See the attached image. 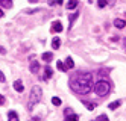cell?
Wrapping results in <instances>:
<instances>
[{
    "label": "cell",
    "mask_w": 126,
    "mask_h": 121,
    "mask_svg": "<svg viewBox=\"0 0 126 121\" xmlns=\"http://www.w3.org/2000/svg\"><path fill=\"white\" fill-rule=\"evenodd\" d=\"M70 88L78 94H88L93 88V74L88 71L76 73L70 79Z\"/></svg>",
    "instance_id": "obj_1"
},
{
    "label": "cell",
    "mask_w": 126,
    "mask_h": 121,
    "mask_svg": "<svg viewBox=\"0 0 126 121\" xmlns=\"http://www.w3.org/2000/svg\"><path fill=\"white\" fill-rule=\"evenodd\" d=\"M41 97H43V89H41V86H38V85L32 86V89H31V95H29L28 109H33L35 105H38V103H40Z\"/></svg>",
    "instance_id": "obj_2"
},
{
    "label": "cell",
    "mask_w": 126,
    "mask_h": 121,
    "mask_svg": "<svg viewBox=\"0 0 126 121\" xmlns=\"http://www.w3.org/2000/svg\"><path fill=\"white\" fill-rule=\"evenodd\" d=\"M94 91L99 97H105V95L110 94V83L106 80H99L94 85Z\"/></svg>",
    "instance_id": "obj_3"
},
{
    "label": "cell",
    "mask_w": 126,
    "mask_h": 121,
    "mask_svg": "<svg viewBox=\"0 0 126 121\" xmlns=\"http://www.w3.org/2000/svg\"><path fill=\"white\" fill-rule=\"evenodd\" d=\"M50 32L52 33H59V32H62V23L61 21H53L52 23V27H50Z\"/></svg>",
    "instance_id": "obj_4"
},
{
    "label": "cell",
    "mask_w": 126,
    "mask_h": 121,
    "mask_svg": "<svg viewBox=\"0 0 126 121\" xmlns=\"http://www.w3.org/2000/svg\"><path fill=\"white\" fill-rule=\"evenodd\" d=\"M29 70H31V73H38V70H40V64H38L37 61H32Z\"/></svg>",
    "instance_id": "obj_5"
},
{
    "label": "cell",
    "mask_w": 126,
    "mask_h": 121,
    "mask_svg": "<svg viewBox=\"0 0 126 121\" xmlns=\"http://www.w3.org/2000/svg\"><path fill=\"white\" fill-rule=\"evenodd\" d=\"M8 121H18V114H17L15 110L8 112Z\"/></svg>",
    "instance_id": "obj_6"
},
{
    "label": "cell",
    "mask_w": 126,
    "mask_h": 121,
    "mask_svg": "<svg viewBox=\"0 0 126 121\" xmlns=\"http://www.w3.org/2000/svg\"><path fill=\"white\" fill-rule=\"evenodd\" d=\"M14 89H15V91H18V92H23L24 86H23L21 80H15V82H14Z\"/></svg>",
    "instance_id": "obj_7"
},
{
    "label": "cell",
    "mask_w": 126,
    "mask_h": 121,
    "mask_svg": "<svg viewBox=\"0 0 126 121\" xmlns=\"http://www.w3.org/2000/svg\"><path fill=\"white\" fill-rule=\"evenodd\" d=\"M41 58H43V61H44V62H50V61L53 59V54H52L50 52H44Z\"/></svg>",
    "instance_id": "obj_8"
},
{
    "label": "cell",
    "mask_w": 126,
    "mask_h": 121,
    "mask_svg": "<svg viewBox=\"0 0 126 121\" xmlns=\"http://www.w3.org/2000/svg\"><path fill=\"white\" fill-rule=\"evenodd\" d=\"M52 76H53V71H52V68H50V67H46V70H44V80L50 79Z\"/></svg>",
    "instance_id": "obj_9"
},
{
    "label": "cell",
    "mask_w": 126,
    "mask_h": 121,
    "mask_svg": "<svg viewBox=\"0 0 126 121\" xmlns=\"http://www.w3.org/2000/svg\"><path fill=\"white\" fill-rule=\"evenodd\" d=\"M0 5H2V8L9 9V8H12V0H0Z\"/></svg>",
    "instance_id": "obj_10"
},
{
    "label": "cell",
    "mask_w": 126,
    "mask_h": 121,
    "mask_svg": "<svg viewBox=\"0 0 126 121\" xmlns=\"http://www.w3.org/2000/svg\"><path fill=\"white\" fill-rule=\"evenodd\" d=\"M59 45H61V40H59V38H53V41H52V49L58 50Z\"/></svg>",
    "instance_id": "obj_11"
},
{
    "label": "cell",
    "mask_w": 126,
    "mask_h": 121,
    "mask_svg": "<svg viewBox=\"0 0 126 121\" xmlns=\"http://www.w3.org/2000/svg\"><path fill=\"white\" fill-rule=\"evenodd\" d=\"M114 26L119 27V29H122V27L126 26V23H125V20H119V18H117V20H114Z\"/></svg>",
    "instance_id": "obj_12"
},
{
    "label": "cell",
    "mask_w": 126,
    "mask_h": 121,
    "mask_svg": "<svg viewBox=\"0 0 126 121\" xmlns=\"http://www.w3.org/2000/svg\"><path fill=\"white\" fill-rule=\"evenodd\" d=\"M67 6H68L70 11H71V9H76V8H78V0H68Z\"/></svg>",
    "instance_id": "obj_13"
},
{
    "label": "cell",
    "mask_w": 126,
    "mask_h": 121,
    "mask_svg": "<svg viewBox=\"0 0 126 121\" xmlns=\"http://www.w3.org/2000/svg\"><path fill=\"white\" fill-rule=\"evenodd\" d=\"M78 120H79V117H78L76 114H73V112L68 114V115L65 117V121H78Z\"/></svg>",
    "instance_id": "obj_14"
},
{
    "label": "cell",
    "mask_w": 126,
    "mask_h": 121,
    "mask_svg": "<svg viewBox=\"0 0 126 121\" xmlns=\"http://www.w3.org/2000/svg\"><path fill=\"white\" fill-rule=\"evenodd\" d=\"M120 105H122V101H120V100H115V101H112V103H111L110 106H108V108H110L111 110H114V109H117V108H119Z\"/></svg>",
    "instance_id": "obj_15"
},
{
    "label": "cell",
    "mask_w": 126,
    "mask_h": 121,
    "mask_svg": "<svg viewBox=\"0 0 126 121\" xmlns=\"http://www.w3.org/2000/svg\"><path fill=\"white\" fill-rule=\"evenodd\" d=\"M56 68H58L59 71H67V70H68V68L65 67V64H62L61 61H58V62H56Z\"/></svg>",
    "instance_id": "obj_16"
},
{
    "label": "cell",
    "mask_w": 126,
    "mask_h": 121,
    "mask_svg": "<svg viewBox=\"0 0 126 121\" xmlns=\"http://www.w3.org/2000/svg\"><path fill=\"white\" fill-rule=\"evenodd\" d=\"M65 67H67V68H73V67H75V62H73V59H71L70 56L65 59Z\"/></svg>",
    "instance_id": "obj_17"
},
{
    "label": "cell",
    "mask_w": 126,
    "mask_h": 121,
    "mask_svg": "<svg viewBox=\"0 0 126 121\" xmlns=\"http://www.w3.org/2000/svg\"><path fill=\"white\" fill-rule=\"evenodd\" d=\"M84 105H85V108H87L88 110H93V109L96 108V105H94V103H91V101H84Z\"/></svg>",
    "instance_id": "obj_18"
},
{
    "label": "cell",
    "mask_w": 126,
    "mask_h": 121,
    "mask_svg": "<svg viewBox=\"0 0 126 121\" xmlns=\"http://www.w3.org/2000/svg\"><path fill=\"white\" fill-rule=\"evenodd\" d=\"M49 6H55V5H62V0H49Z\"/></svg>",
    "instance_id": "obj_19"
},
{
    "label": "cell",
    "mask_w": 126,
    "mask_h": 121,
    "mask_svg": "<svg viewBox=\"0 0 126 121\" xmlns=\"http://www.w3.org/2000/svg\"><path fill=\"white\" fill-rule=\"evenodd\" d=\"M78 17H79V12H76V14H75L73 17H71V18H70V20H68V21H70V24H68V27H71V26H73V23H75V20H76V18H78Z\"/></svg>",
    "instance_id": "obj_20"
},
{
    "label": "cell",
    "mask_w": 126,
    "mask_h": 121,
    "mask_svg": "<svg viewBox=\"0 0 126 121\" xmlns=\"http://www.w3.org/2000/svg\"><path fill=\"white\" fill-rule=\"evenodd\" d=\"M52 103L55 105V106H59V105H61V98H58V97H53V98H52Z\"/></svg>",
    "instance_id": "obj_21"
},
{
    "label": "cell",
    "mask_w": 126,
    "mask_h": 121,
    "mask_svg": "<svg viewBox=\"0 0 126 121\" xmlns=\"http://www.w3.org/2000/svg\"><path fill=\"white\" fill-rule=\"evenodd\" d=\"M97 6L99 8H105L106 6V0H97Z\"/></svg>",
    "instance_id": "obj_22"
},
{
    "label": "cell",
    "mask_w": 126,
    "mask_h": 121,
    "mask_svg": "<svg viewBox=\"0 0 126 121\" xmlns=\"http://www.w3.org/2000/svg\"><path fill=\"white\" fill-rule=\"evenodd\" d=\"M97 121H110V120H108L106 115H99V117H97Z\"/></svg>",
    "instance_id": "obj_23"
},
{
    "label": "cell",
    "mask_w": 126,
    "mask_h": 121,
    "mask_svg": "<svg viewBox=\"0 0 126 121\" xmlns=\"http://www.w3.org/2000/svg\"><path fill=\"white\" fill-rule=\"evenodd\" d=\"M0 82H6V77H5V74L2 73V70H0Z\"/></svg>",
    "instance_id": "obj_24"
},
{
    "label": "cell",
    "mask_w": 126,
    "mask_h": 121,
    "mask_svg": "<svg viewBox=\"0 0 126 121\" xmlns=\"http://www.w3.org/2000/svg\"><path fill=\"white\" fill-rule=\"evenodd\" d=\"M3 105H5V97L0 94V106H3Z\"/></svg>",
    "instance_id": "obj_25"
},
{
    "label": "cell",
    "mask_w": 126,
    "mask_h": 121,
    "mask_svg": "<svg viewBox=\"0 0 126 121\" xmlns=\"http://www.w3.org/2000/svg\"><path fill=\"white\" fill-rule=\"evenodd\" d=\"M64 112H65V115H68V114H71V109H65Z\"/></svg>",
    "instance_id": "obj_26"
},
{
    "label": "cell",
    "mask_w": 126,
    "mask_h": 121,
    "mask_svg": "<svg viewBox=\"0 0 126 121\" xmlns=\"http://www.w3.org/2000/svg\"><path fill=\"white\" fill-rule=\"evenodd\" d=\"M29 2H31V3H37V2H38V0H29Z\"/></svg>",
    "instance_id": "obj_27"
},
{
    "label": "cell",
    "mask_w": 126,
    "mask_h": 121,
    "mask_svg": "<svg viewBox=\"0 0 126 121\" xmlns=\"http://www.w3.org/2000/svg\"><path fill=\"white\" fill-rule=\"evenodd\" d=\"M3 17V11H2V9H0V18H2Z\"/></svg>",
    "instance_id": "obj_28"
},
{
    "label": "cell",
    "mask_w": 126,
    "mask_h": 121,
    "mask_svg": "<svg viewBox=\"0 0 126 121\" xmlns=\"http://www.w3.org/2000/svg\"><path fill=\"white\" fill-rule=\"evenodd\" d=\"M125 44H126V40H125Z\"/></svg>",
    "instance_id": "obj_29"
}]
</instances>
